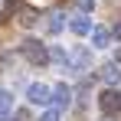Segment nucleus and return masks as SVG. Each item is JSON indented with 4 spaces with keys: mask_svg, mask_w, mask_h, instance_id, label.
<instances>
[{
    "mask_svg": "<svg viewBox=\"0 0 121 121\" xmlns=\"http://www.w3.org/2000/svg\"><path fill=\"white\" fill-rule=\"evenodd\" d=\"M23 56H26L30 65H46V62H49V49H46L39 39L26 36V39H23Z\"/></svg>",
    "mask_w": 121,
    "mask_h": 121,
    "instance_id": "nucleus-1",
    "label": "nucleus"
},
{
    "mask_svg": "<svg viewBox=\"0 0 121 121\" xmlns=\"http://www.w3.org/2000/svg\"><path fill=\"white\" fill-rule=\"evenodd\" d=\"M26 98L33 101V105H49L52 88H49V85H43V82H30V85H26Z\"/></svg>",
    "mask_w": 121,
    "mask_h": 121,
    "instance_id": "nucleus-2",
    "label": "nucleus"
},
{
    "mask_svg": "<svg viewBox=\"0 0 121 121\" xmlns=\"http://www.w3.org/2000/svg\"><path fill=\"white\" fill-rule=\"evenodd\" d=\"M98 108L105 111V115H118L121 111V95L115 92V88H105L98 95Z\"/></svg>",
    "mask_w": 121,
    "mask_h": 121,
    "instance_id": "nucleus-3",
    "label": "nucleus"
},
{
    "mask_svg": "<svg viewBox=\"0 0 121 121\" xmlns=\"http://www.w3.org/2000/svg\"><path fill=\"white\" fill-rule=\"evenodd\" d=\"M69 30H72L75 36H88V33H92V20H88V13H85V10L75 13V17L69 20Z\"/></svg>",
    "mask_w": 121,
    "mask_h": 121,
    "instance_id": "nucleus-4",
    "label": "nucleus"
},
{
    "mask_svg": "<svg viewBox=\"0 0 121 121\" xmlns=\"http://www.w3.org/2000/svg\"><path fill=\"white\" fill-rule=\"evenodd\" d=\"M52 101H56V108H65V105L72 101V88H69L65 82H56V85H52Z\"/></svg>",
    "mask_w": 121,
    "mask_h": 121,
    "instance_id": "nucleus-5",
    "label": "nucleus"
},
{
    "mask_svg": "<svg viewBox=\"0 0 121 121\" xmlns=\"http://www.w3.org/2000/svg\"><path fill=\"white\" fill-rule=\"evenodd\" d=\"M115 39V30H108V26H98V30H92V43L98 46V49H108Z\"/></svg>",
    "mask_w": 121,
    "mask_h": 121,
    "instance_id": "nucleus-6",
    "label": "nucleus"
},
{
    "mask_svg": "<svg viewBox=\"0 0 121 121\" xmlns=\"http://www.w3.org/2000/svg\"><path fill=\"white\" fill-rule=\"evenodd\" d=\"M101 79L105 82H121V62H105V69H101Z\"/></svg>",
    "mask_w": 121,
    "mask_h": 121,
    "instance_id": "nucleus-7",
    "label": "nucleus"
},
{
    "mask_svg": "<svg viewBox=\"0 0 121 121\" xmlns=\"http://www.w3.org/2000/svg\"><path fill=\"white\" fill-rule=\"evenodd\" d=\"M46 26H49V33H59L62 30V13H52V17L46 20Z\"/></svg>",
    "mask_w": 121,
    "mask_h": 121,
    "instance_id": "nucleus-8",
    "label": "nucleus"
},
{
    "mask_svg": "<svg viewBox=\"0 0 121 121\" xmlns=\"http://www.w3.org/2000/svg\"><path fill=\"white\" fill-rule=\"evenodd\" d=\"M72 59H75V65H92V56H88L85 49H75V52H72Z\"/></svg>",
    "mask_w": 121,
    "mask_h": 121,
    "instance_id": "nucleus-9",
    "label": "nucleus"
},
{
    "mask_svg": "<svg viewBox=\"0 0 121 121\" xmlns=\"http://www.w3.org/2000/svg\"><path fill=\"white\" fill-rule=\"evenodd\" d=\"M10 105H13V95L0 88V111H10Z\"/></svg>",
    "mask_w": 121,
    "mask_h": 121,
    "instance_id": "nucleus-10",
    "label": "nucleus"
},
{
    "mask_svg": "<svg viewBox=\"0 0 121 121\" xmlns=\"http://www.w3.org/2000/svg\"><path fill=\"white\" fill-rule=\"evenodd\" d=\"M39 121H59V111H56V108H49V111H43Z\"/></svg>",
    "mask_w": 121,
    "mask_h": 121,
    "instance_id": "nucleus-11",
    "label": "nucleus"
},
{
    "mask_svg": "<svg viewBox=\"0 0 121 121\" xmlns=\"http://www.w3.org/2000/svg\"><path fill=\"white\" fill-rule=\"evenodd\" d=\"M79 3H82V10H85V13H88V10L95 7V0H79Z\"/></svg>",
    "mask_w": 121,
    "mask_h": 121,
    "instance_id": "nucleus-12",
    "label": "nucleus"
},
{
    "mask_svg": "<svg viewBox=\"0 0 121 121\" xmlns=\"http://www.w3.org/2000/svg\"><path fill=\"white\" fill-rule=\"evenodd\" d=\"M17 121H30V118H26V111H23V115H17Z\"/></svg>",
    "mask_w": 121,
    "mask_h": 121,
    "instance_id": "nucleus-13",
    "label": "nucleus"
},
{
    "mask_svg": "<svg viewBox=\"0 0 121 121\" xmlns=\"http://www.w3.org/2000/svg\"><path fill=\"white\" fill-rule=\"evenodd\" d=\"M0 121H10V118H7V111H0Z\"/></svg>",
    "mask_w": 121,
    "mask_h": 121,
    "instance_id": "nucleus-14",
    "label": "nucleus"
},
{
    "mask_svg": "<svg viewBox=\"0 0 121 121\" xmlns=\"http://www.w3.org/2000/svg\"><path fill=\"white\" fill-rule=\"evenodd\" d=\"M115 36H121V23H118V26H115Z\"/></svg>",
    "mask_w": 121,
    "mask_h": 121,
    "instance_id": "nucleus-15",
    "label": "nucleus"
},
{
    "mask_svg": "<svg viewBox=\"0 0 121 121\" xmlns=\"http://www.w3.org/2000/svg\"><path fill=\"white\" fill-rule=\"evenodd\" d=\"M115 62H121V46H118V59H115Z\"/></svg>",
    "mask_w": 121,
    "mask_h": 121,
    "instance_id": "nucleus-16",
    "label": "nucleus"
}]
</instances>
